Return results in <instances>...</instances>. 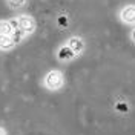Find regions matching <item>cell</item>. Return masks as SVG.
Segmentation results:
<instances>
[{
	"label": "cell",
	"mask_w": 135,
	"mask_h": 135,
	"mask_svg": "<svg viewBox=\"0 0 135 135\" xmlns=\"http://www.w3.org/2000/svg\"><path fill=\"white\" fill-rule=\"evenodd\" d=\"M42 84H43L45 89L55 92V91H60V89L65 88L66 78H65V74L61 71H59V69H51V71H48L45 74V77H43V80H42Z\"/></svg>",
	"instance_id": "6da1fadb"
},
{
	"label": "cell",
	"mask_w": 135,
	"mask_h": 135,
	"mask_svg": "<svg viewBox=\"0 0 135 135\" xmlns=\"http://www.w3.org/2000/svg\"><path fill=\"white\" fill-rule=\"evenodd\" d=\"M16 20H17V28L23 32L25 37L35 32L37 22H35V18L32 16H29V14H18V16H16Z\"/></svg>",
	"instance_id": "7a4b0ae2"
},
{
	"label": "cell",
	"mask_w": 135,
	"mask_h": 135,
	"mask_svg": "<svg viewBox=\"0 0 135 135\" xmlns=\"http://www.w3.org/2000/svg\"><path fill=\"white\" fill-rule=\"evenodd\" d=\"M118 18L124 25L134 26V23H135V6L132 3L131 5H124L123 8L118 11Z\"/></svg>",
	"instance_id": "3957f363"
},
{
	"label": "cell",
	"mask_w": 135,
	"mask_h": 135,
	"mask_svg": "<svg viewBox=\"0 0 135 135\" xmlns=\"http://www.w3.org/2000/svg\"><path fill=\"white\" fill-rule=\"evenodd\" d=\"M66 45L71 48V51L75 54V57L81 55L84 48H86V43H84L83 37H80V35H71V37L66 40Z\"/></svg>",
	"instance_id": "277c9868"
},
{
	"label": "cell",
	"mask_w": 135,
	"mask_h": 135,
	"mask_svg": "<svg viewBox=\"0 0 135 135\" xmlns=\"http://www.w3.org/2000/svg\"><path fill=\"white\" fill-rule=\"evenodd\" d=\"M75 59V54L71 51V48L68 46L66 43L65 45H61L59 49H57V60L61 61V63H68V61H71V60Z\"/></svg>",
	"instance_id": "5b68a950"
},
{
	"label": "cell",
	"mask_w": 135,
	"mask_h": 135,
	"mask_svg": "<svg viewBox=\"0 0 135 135\" xmlns=\"http://www.w3.org/2000/svg\"><path fill=\"white\" fill-rule=\"evenodd\" d=\"M16 28H17L16 17L0 20V35H11V34H12V31H14Z\"/></svg>",
	"instance_id": "8992f818"
},
{
	"label": "cell",
	"mask_w": 135,
	"mask_h": 135,
	"mask_svg": "<svg viewBox=\"0 0 135 135\" xmlns=\"http://www.w3.org/2000/svg\"><path fill=\"white\" fill-rule=\"evenodd\" d=\"M17 46L14 38L11 35H0V51L2 52H9Z\"/></svg>",
	"instance_id": "52a82bcc"
},
{
	"label": "cell",
	"mask_w": 135,
	"mask_h": 135,
	"mask_svg": "<svg viewBox=\"0 0 135 135\" xmlns=\"http://www.w3.org/2000/svg\"><path fill=\"white\" fill-rule=\"evenodd\" d=\"M6 3L11 9H22L26 6L28 0H6Z\"/></svg>",
	"instance_id": "ba28073f"
},
{
	"label": "cell",
	"mask_w": 135,
	"mask_h": 135,
	"mask_svg": "<svg viewBox=\"0 0 135 135\" xmlns=\"http://www.w3.org/2000/svg\"><path fill=\"white\" fill-rule=\"evenodd\" d=\"M115 110H118L120 114H127L129 112V104L124 103V101H120V103L115 104Z\"/></svg>",
	"instance_id": "9c48e42d"
},
{
	"label": "cell",
	"mask_w": 135,
	"mask_h": 135,
	"mask_svg": "<svg viewBox=\"0 0 135 135\" xmlns=\"http://www.w3.org/2000/svg\"><path fill=\"white\" fill-rule=\"evenodd\" d=\"M57 25H59L60 28H68V26H69V18H68V16H59L57 17Z\"/></svg>",
	"instance_id": "30bf717a"
},
{
	"label": "cell",
	"mask_w": 135,
	"mask_h": 135,
	"mask_svg": "<svg viewBox=\"0 0 135 135\" xmlns=\"http://www.w3.org/2000/svg\"><path fill=\"white\" fill-rule=\"evenodd\" d=\"M0 135H8V131H6L3 126H0Z\"/></svg>",
	"instance_id": "8fae6325"
}]
</instances>
